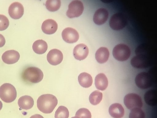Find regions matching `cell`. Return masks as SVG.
I'll return each mask as SVG.
<instances>
[{
    "instance_id": "cell-1",
    "label": "cell",
    "mask_w": 157,
    "mask_h": 118,
    "mask_svg": "<svg viewBox=\"0 0 157 118\" xmlns=\"http://www.w3.org/2000/svg\"><path fill=\"white\" fill-rule=\"evenodd\" d=\"M58 104V100L54 95L50 94H43L40 96L37 101L38 109L46 114L52 112Z\"/></svg>"
},
{
    "instance_id": "cell-2",
    "label": "cell",
    "mask_w": 157,
    "mask_h": 118,
    "mask_svg": "<svg viewBox=\"0 0 157 118\" xmlns=\"http://www.w3.org/2000/svg\"><path fill=\"white\" fill-rule=\"evenodd\" d=\"M44 74L39 68L30 66L25 69L23 71L22 77L25 81L30 83H37L41 81L43 79Z\"/></svg>"
},
{
    "instance_id": "cell-3",
    "label": "cell",
    "mask_w": 157,
    "mask_h": 118,
    "mask_svg": "<svg viewBox=\"0 0 157 118\" xmlns=\"http://www.w3.org/2000/svg\"><path fill=\"white\" fill-rule=\"evenodd\" d=\"M17 94L15 88L11 84L5 83L0 87V98L4 102H13L15 100Z\"/></svg>"
},
{
    "instance_id": "cell-4",
    "label": "cell",
    "mask_w": 157,
    "mask_h": 118,
    "mask_svg": "<svg viewBox=\"0 0 157 118\" xmlns=\"http://www.w3.org/2000/svg\"><path fill=\"white\" fill-rule=\"evenodd\" d=\"M131 51L127 45L121 44L117 45L114 48L113 54L117 60L123 61L128 60L130 56Z\"/></svg>"
},
{
    "instance_id": "cell-5",
    "label": "cell",
    "mask_w": 157,
    "mask_h": 118,
    "mask_svg": "<svg viewBox=\"0 0 157 118\" xmlns=\"http://www.w3.org/2000/svg\"><path fill=\"white\" fill-rule=\"evenodd\" d=\"M154 79L150 73L143 72L139 73L136 77L135 82L136 85L139 88L146 89L152 85Z\"/></svg>"
},
{
    "instance_id": "cell-6",
    "label": "cell",
    "mask_w": 157,
    "mask_h": 118,
    "mask_svg": "<svg viewBox=\"0 0 157 118\" xmlns=\"http://www.w3.org/2000/svg\"><path fill=\"white\" fill-rule=\"evenodd\" d=\"M127 20L125 16L121 13H117L111 17L109 21V26L112 29L119 30L127 25Z\"/></svg>"
},
{
    "instance_id": "cell-7",
    "label": "cell",
    "mask_w": 157,
    "mask_h": 118,
    "mask_svg": "<svg viewBox=\"0 0 157 118\" xmlns=\"http://www.w3.org/2000/svg\"><path fill=\"white\" fill-rule=\"evenodd\" d=\"M124 105L128 109L131 110L135 108H141L143 103L141 97L135 93H129L124 99Z\"/></svg>"
},
{
    "instance_id": "cell-8",
    "label": "cell",
    "mask_w": 157,
    "mask_h": 118,
    "mask_svg": "<svg viewBox=\"0 0 157 118\" xmlns=\"http://www.w3.org/2000/svg\"><path fill=\"white\" fill-rule=\"evenodd\" d=\"M68 9L66 12L67 16L72 18L80 16L84 10L82 3L78 0H73L69 4Z\"/></svg>"
},
{
    "instance_id": "cell-9",
    "label": "cell",
    "mask_w": 157,
    "mask_h": 118,
    "mask_svg": "<svg viewBox=\"0 0 157 118\" xmlns=\"http://www.w3.org/2000/svg\"><path fill=\"white\" fill-rule=\"evenodd\" d=\"M151 63L149 57L142 54H140L133 57L131 61V64L133 67L145 68L148 67Z\"/></svg>"
},
{
    "instance_id": "cell-10",
    "label": "cell",
    "mask_w": 157,
    "mask_h": 118,
    "mask_svg": "<svg viewBox=\"0 0 157 118\" xmlns=\"http://www.w3.org/2000/svg\"><path fill=\"white\" fill-rule=\"evenodd\" d=\"M62 36L65 42L70 43L76 42L79 37L78 31L71 27H67L64 29L62 32Z\"/></svg>"
},
{
    "instance_id": "cell-11",
    "label": "cell",
    "mask_w": 157,
    "mask_h": 118,
    "mask_svg": "<svg viewBox=\"0 0 157 118\" xmlns=\"http://www.w3.org/2000/svg\"><path fill=\"white\" fill-rule=\"evenodd\" d=\"M24 12L23 6L20 2H15L9 7L8 13L10 17L14 19H18L23 16Z\"/></svg>"
},
{
    "instance_id": "cell-12",
    "label": "cell",
    "mask_w": 157,
    "mask_h": 118,
    "mask_svg": "<svg viewBox=\"0 0 157 118\" xmlns=\"http://www.w3.org/2000/svg\"><path fill=\"white\" fill-rule=\"evenodd\" d=\"M47 58L49 64L53 65H56L62 62L63 58V54L60 50L53 49L48 52Z\"/></svg>"
},
{
    "instance_id": "cell-13",
    "label": "cell",
    "mask_w": 157,
    "mask_h": 118,
    "mask_svg": "<svg viewBox=\"0 0 157 118\" xmlns=\"http://www.w3.org/2000/svg\"><path fill=\"white\" fill-rule=\"evenodd\" d=\"M89 53V49L87 46L83 43L76 45L73 51V55L77 60H82L85 59Z\"/></svg>"
},
{
    "instance_id": "cell-14",
    "label": "cell",
    "mask_w": 157,
    "mask_h": 118,
    "mask_svg": "<svg viewBox=\"0 0 157 118\" xmlns=\"http://www.w3.org/2000/svg\"><path fill=\"white\" fill-rule=\"evenodd\" d=\"M20 57L18 52L14 50L6 51L2 55V59L5 63L8 64H13L17 62Z\"/></svg>"
},
{
    "instance_id": "cell-15",
    "label": "cell",
    "mask_w": 157,
    "mask_h": 118,
    "mask_svg": "<svg viewBox=\"0 0 157 118\" xmlns=\"http://www.w3.org/2000/svg\"><path fill=\"white\" fill-rule=\"evenodd\" d=\"M57 28V22L52 19H48L45 20L41 26V29L43 32L48 34H51L55 33Z\"/></svg>"
},
{
    "instance_id": "cell-16",
    "label": "cell",
    "mask_w": 157,
    "mask_h": 118,
    "mask_svg": "<svg viewBox=\"0 0 157 118\" xmlns=\"http://www.w3.org/2000/svg\"><path fill=\"white\" fill-rule=\"evenodd\" d=\"M108 16V12L105 9L100 8L97 10L94 14L93 21L95 24L101 25L107 21Z\"/></svg>"
},
{
    "instance_id": "cell-17",
    "label": "cell",
    "mask_w": 157,
    "mask_h": 118,
    "mask_svg": "<svg viewBox=\"0 0 157 118\" xmlns=\"http://www.w3.org/2000/svg\"><path fill=\"white\" fill-rule=\"evenodd\" d=\"M109 112L110 116L114 118H121L124 114V110L122 105L117 103L110 106Z\"/></svg>"
},
{
    "instance_id": "cell-18",
    "label": "cell",
    "mask_w": 157,
    "mask_h": 118,
    "mask_svg": "<svg viewBox=\"0 0 157 118\" xmlns=\"http://www.w3.org/2000/svg\"><path fill=\"white\" fill-rule=\"evenodd\" d=\"M34 104L33 98L30 96L25 95L21 97L18 101V104L21 109L28 110L33 107Z\"/></svg>"
},
{
    "instance_id": "cell-19",
    "label": "cell",
    "mask_w": 157,
    "mask_h": 118,
    "mask_svg": "<svg viewBox=\"0 0 157 118\" xmlns=\"http://www.w3.org/2000/svg\"><path fill=\"white\" fill-rule=\"evenodd\" d=\"M95 85L98 89L102 91L105 90L108 85V80L105 75L103 73L97 75L95 79Z\"/></svg>"
},
{
    "instance_id": "cell-20",
    "label": "cell",
    "mask_w": 157,
    "mask_h": 118,
    "mask_svg": "<svg viewBox=\"0 0 157 118\" xmlns=\"http://www.w3.org/2000/svg\"><path fill=\"white\" fill-rule=\"evenodd\" d=\"M109 55V53L108 49L105 47H101L97 50L95 53V58L98 63L103 64L107 61Z\"/></svg>"
},
{
    "instance_id": "cell-21",
    "label": "cell",
    "mask_w": 157,
    "mask_h": 118,
    "mask_svg": "<svg viewBox=\"0 0 157 118\" xmlns=\"http://www.w3.org/2000/svg\"><path fill=\"white\" fill-rule=\"evenodd\" d=\"M78 81L79 84L85 88L90 87L93 81L92 77L91 75L85 72L80 74L78 77Z\"/></svg>"
},
{
    "instance_id": "cell-22",
    "label": "cell",
    "mask_w": 157,
    "mask_h": 118,
    "mask_svg": "<svg viewBox=\"0 0 157 118\" xmlns=\"http://www.w3.org/2000/svg\"><path fill=\"white\" fill-rule=\"evenodd\" d=\"M144 100L149 105L155 106L157 104V92L155 89L150 90L147 91L144 95Z\"/></svg>"
},
{
    "instance_id": "cell-23",
    "label": "cell",
    "mask_w": 157,
    "mask_h": 118,
    "mask_svg": "<svg viewBox=\"0 0 157 118\" xmlns=\"http://www.w3.org/2000/svg\"><path fill=\"white\" fill-rule=\"evenodd\" d=\"M32 48L34 51L38 54L44 53L47 50L48 45L46 42L43 40L36 41L33 43Z\"/></svg>"
},
{
    "instance_id": "cell-24",
    "label": "cell",
    "mask_w": 157,
    "mask_h": 118,
    "mask_svg": "<svg viewBox=\"0 0 157 118\" xmlns=\"http://www.w3.org/2000/svg\"><path fill=\"white\" fill-rule=\"evenodd\" d=\"M102 98V93L99 91L96 90L92 92L89 97L90 103L93 105L98 104Z\"/></svg>"
},
{
    "instance_id": "cell-25",
    "label": "cell",
    "mask_w": 157,
    "mask_h": 118,
    "mask_svg": "<svg viewBox=\"0 0 157 118\" xmlns=\"http://www.w3.org/2000/svg\"><path fill=\"white\" fill-rule=\"evenodd\" d=\"M61 2L60 0H48L45 3L47 9L50 11L57 10L60 8Z\"/></svg>"
},
{
    "instance_id": "cell-26",
    "label": "cell",
    "mask_w": 157,
    "mask_h": 118,
    "mask_svg": "<svg viewBox=\"0 0 157 118\" xmlns=\"http://www.w3.org/2000/svg\"><path fill=\"white\" fill-rule=\"evenodd\" d=\"M69 115V113L67 108L64 106H60L55 112V118H68Z\"/></svg>"
},
{
    "instance_id": "cell-27",
    "label": "cell",
    "mask_w": 157,
    "mask_h": 118,
    "mask_svg": "<svg viewBox=\"0 0 157 118\" xmlns=\"http://www.w3.org/2000/svg\"><path fill=\"white\" fill-rule=\"evenodd\" d=\"M129 118H145V115L140 108H135L131 110Z\"/></svg>"
},
{
    "instance_id": "cell-28",
    "label": "cell",
    "mask_w": 157,
    "mask_h": 118,
    "mask_svg": "<svg viewBox=\"0 0 157 118\" xmlns=\"http://www.w3.org/2000/svg\"><path fill=\"white\" fill-rule=\"evenodd\" d=\"M80 118H91V115L90 111L87 108H82L79 109L75 115Z\"/></svg>"
},
{
    "instance_id": "cell-29",
    "label": "cell",
    "mask_w": 157,
    "mask_h": 118,
    "mask_svg": "<svg viewBox=\"0 0 157 118\" xmlns=\"http://www.w3.org/2000/svg\"><path fill=\"white\" fill-rule=\"evenodd\" d=\"M9 25V21L8 18L5 16L0 14V31L6 29Z\"/></svg>"
},
{
    "instance_id": "cell-30",
    "label": "cell",
    "mask_w": 157,
    "mask_h": 118,
    "mask_svg": "<svg viewBox=\"0 0 157 118\" xmlns=\"http://www.w3.org/2000/svg\"><path fill=\"white\" fill-rule=\"evenodd\" d=\"M5 42L6 40L4 37L0 34V47L3 46L5 45Z\"/></svg>"
},
{
    "instance_id": "cell-31",
    "label": "cell",
    "mask_w": 157,
    "mask_h": 118,
    "mask_svg": "<svg viewBox=\"0 0 157 118\" xmlns=\"http://www.w3.org/2000/svg\"><path fill=\"white\" fill-rule=\"evenodd\" d=\"M29 118H44V117L39 114H36L31 116Z\"/></svg>"
},
{
    "instance_id": "cell-32",
    "label": "cell",
    "mask_w": 157,
    "mask_h": 118,
    "mask_svg": "<svg viewBox=\"0 0 157 118\" xmlns=\"http://www.w3.org/2000/svg\"><path fill=\"white\" fill-rule=\"evenodd\" d=\"M2 102L0 100V110L2 109Z\"/></svg>"
},
{
    "instance_id": "cell-33",
    "label": "cell",
    "mask_w": 157,
    "mask_h": 118,
    "mask_svg": "<svg viewBox=\"0 0 157 118\" xmlns=\"http://www.w3.org/2000/svg\"><path fill=\"white\" fill-rule=\"evenodd\" d=\"M71 118H80L78 116H75L73 117H71Z\"/></svg>"
}]
</instances>
